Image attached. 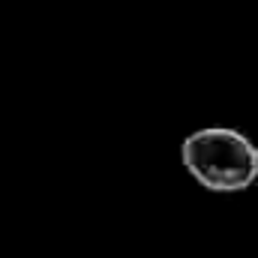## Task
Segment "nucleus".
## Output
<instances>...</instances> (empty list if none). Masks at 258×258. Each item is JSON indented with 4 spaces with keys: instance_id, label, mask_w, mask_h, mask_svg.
I'll list each match as a JSON object with an SVG mask.
<instances>
[{
    "instance_id": "1",
    "label": "nucleus",
    "mask_w": 258,
    "mask_h": 258,
    "mask_svg": "<svg viewBox=\"0 0 258 258\" xmlns=\"http://www.w3.org/2000/svg\"><path fill=\"white\" fill-rule=\"evenodd\" d=\"M255 144L228 126L195 129L180 144L183 168L210 192H243L258 180Z\"/></svg>"
},
{
    "instance_id": "2",
    "label": "nucleus",
    "mask_w": 258,
    "mask_h": 258,
    "mask_svg": "<svg viewBox=\"0 0 258 258\" xmlns=\"http://www.w3.org/2000/svg\"><path fill=\"white\" fill-rule=\"evenodd\" d=\"M255 171H258V150H255Z\"/></svg>"
}]
</instances>
